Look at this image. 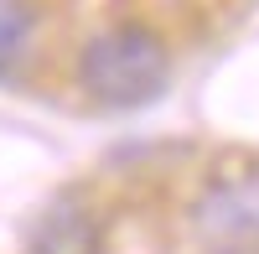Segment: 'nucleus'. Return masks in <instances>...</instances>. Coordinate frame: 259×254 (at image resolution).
Here are the masks:
<instances>
[{"instance_id": "obj_2", "label": "nucleus", "mask_w": 259, "mask_h": 254, "mask_svg": "<svg viewBox=\"0 0 259 254\" xmlns=\"http://www.w3.org/2000/svg\"><path fill=\"white\" fill-rule=\"evenodd\" d=\"M192 239L202 254H259V177L233 172L192 202Z\"/></svg>"}, {"instance_id": "obj_3", "label": "nucleus", "mask_w": 259, "mask_h": 254, "mask_svg": "<svg viewBox=\"0 0 259 254\" xmlns=\"http://www.w3.org/2000/svg\"><path fill=\"white\" fill-rule=\"evenodd\" d=\"M104 218L83 192H57L26 234V254H99Z\"/></svg>"}, {"instance_id": "obj_1", "label": "nucleus", "mask_w": 259, "mask_h": 254, "mask_svg": "<svg viewBox=\"0 0 259 254\" xmlns=\"http://www.w3.org/2000/svg\"><path fill=\"white\" fill-rule=\"evenodd\" d=\"M78 83L104 109H145L171 89V52L150 26L119 21L83 41Z\"/></svg>"}, {"instance_id": "obj_4", "label": "nucleus", "mask_w": 259, "mask_h": 254, "mask_svg": "<svg viewBox=\"0 0 259 254\" xmlns=\"http://www.w3.org/2000/svg\"><path fill=\"white\" fill-rule=\"evenodd\" d=\"M31 31H36V16L26 0H0V78H11L21 68V57L31 47Z\"/></svg>"}]
</instances>
